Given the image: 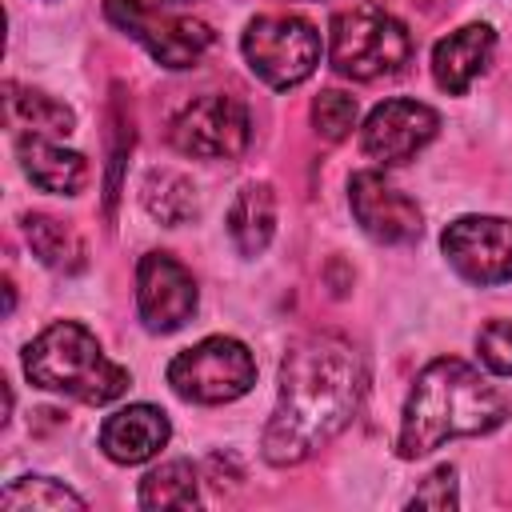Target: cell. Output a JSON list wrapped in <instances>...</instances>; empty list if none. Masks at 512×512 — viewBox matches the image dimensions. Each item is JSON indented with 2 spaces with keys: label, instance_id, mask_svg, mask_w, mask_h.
I'll use <instances>...</instances> for the list:
<instances>
[{
  "label": "cell",
  "instance_id": "ac0fdd59",
  "mask_svg": "<svg viewBox=\"0 0 512 512\" xmlns=\"http://www.w3.org/2000/svg\"><path fill=\"white\" fill-rule=\"evenodd\" d=\"M20 224H24L32 252L40 256V264H48L52 272H68V276L84 268V240L68 224H60L44 212H28Z\"/></svg>",
  "mask_w": 512,
  "mask_h": 512
},
{
  "label": "cell",
  "instance_id": "6da1fadb",
  "mask_svg": "<svg viewBox=\"0 0 512 512\" xmlns=\"http://www.w3.org/2000/svg\"><path fill=\"white\" fill-rule=\"evenodd\" d=\"M364 356L336 332H308L280 360L276 408L260 436V456L272 468H292L336 440L364 400Z\"/></svg>",
  "mask_w": 512,
  "mask_h": 512
},
{
  "label": "cell",
  "instance_id": "5b68a950",
  "mask_svg": "<svg viewBox=\"0 0 512 512\" xmlns=\"http://www.w3.org/2000/svg\"><path fill=\"white\" fill-rule=\"evenodd\" d=\"M240 52L252 76L276 92L304 84L320 64V32L296 12H264L244 24Z\"/></svg>",
  "mask_w": 512,
  "mask_h": 512
},
{
  "label": "cell",
  "instance_id": "8fae6325",
  "mask_svg": "<svg viewBox=\"0 0 512 512\" xmlns=\"http://www.w3.org/2000/svg\"><path fill=\"white\" fill-rule=\"evenodd\" d=\"M200 292L192 272L168 256V252H144L136 264V312L140 324L156 336H168L176 328H184L196 316Z\"/></svg>",
  "mask_w": 512,
  "mask_h": 512
},
{
  "label": "cell",
  "instance_id": "3957f363",
  "mask_svg": "<svg viewBox=\"0 0 512 512\" xmlns=\"http://www.w3.org/2000/svg\"><path fill=\"white\" fill-rule=\"evenodd\" d=\"M24 376L44 392H60L80 404H112L132 384L128 368L116 364L76 320H56L24 344Z\"/></svg>",
  "mask_w": 512,
  "mask_h": 512
},
{
  "label": "cell",
  "instance_id": "30bf717a",
  "mask_svg": "<svg viewBox=\"0 0 512 512\" xmlns=\"http://www.w3.org/2000/svg\"><path fill=\"white\" fill-rule=\"evenodd\" d=\"M440 132V116L436 108L420 104V100H404L392 96L384 104H376L360 128V148L368 160L384 164V168H400L408 160H416Z\"/></svg>",
  "mask_w": 512,
  "mask_h": 512
},
{
  "label": "cell",
  "instance_id": "2e32d148",
  "mask_svg": "<svg viewBox=\"0 0 512 512\" xmlns=\"http://www.w3.org/2000/svg\"><path fill=\"white\" fill-rule=\"evenodd\" d=\"M276 232V192L264 180H252L236 192L232 208H228V236L236 244L240 256H260L272 244Z\"/></svg>",
  "mask_w": 512,
  "mask_h": 512
},
{
  "label": "cell",
  "instance_id": "d6986e66",
  "mask_svg": "<svg viewBox=\"0 0 512 512\" xmlns=\"http://www.w3.org/2000/svg\"><path fill=\"white\" fill-rule=\"evenodd\" d=\"M136 504L156 512V508H192L200 504V472L192 468V460H168L160 468H152L140 480Z\"/></svg>",
  "mask_w": 512,
  "mask_h": 512
},
{
  "label": "cell",
  "instance_id": "603a6c76",
  "mask_svg": "<svg viewBox=\"0 0 512 512\" xmlns=\"http://www.w3.org/2000/svg\"><path fill=\"white\" fill-rule=\"evenodd\" d=\"M476 356L492 376H512V320H488L476 336Z\"/></svg>",
  "mask_w": 512,
  "mask_h": 512
},
{
  "label": "cell",
  "instance_id": "52a82bcc",
  "mask_svg": "<svg viewBox=\"0 0 512 512\" xmlns=\"http://www.w3.org/2000/svg\"><path fill=\"white\" fill-rule=\"evenodd\" d=\"M168 384L188 404H232L256 384V356L236 336H204L172 356Z\"/></svg>",
  "mask_w": 512,
  "mask_h": 512
},
{
  "label": "cell",
  "instance_id": "cb8c5ba5",
  "mask_svg": "<svg viewBox=\"0 0 512 512\" xmlns=\"http://www.w3.org/2000/svg\"><path fill=\"white\" fill-rule=\"evenodd\" d=\"M460 496H456V468L452 464H440L412 496H408V508H432V512H448L456 508Z\"/></svg>",
  "mask_w": 512,
  "mask_h": 512
},
{
  "label": "cell",
  "instance_id": "e0dca14e",
  "mask_svg": "<svg viewBox=\"0 0 512 512\" xmlns=\"http://www.w3.org/2000/svg\"><path fill=\"white\" fill-rule=\"evenodd\" d=\"M140 200H144L148 216H156V220L168 224V228L188 224V220H196V212H200V192H196V184H192L184 172H176V168H152V172L144 176Z\"/></svg>",
  "mask_w": 512,
  "mask_h": 512
},
{
  "label": "cell",
  "instance_id": "d4e9b609",
  "mask_svg": "<svg viewBox=\"0 0 512 512\" xmlns=\"http://www.w3.org/2000/svg\"><path fill=\"white\" fill-rule=\"evenodd\" d=\"M172 4H184V0H172Z\"/></svg>",
  "mask_w": 512,
  "mask_h": 512
},
{
  "label": "cell",
  "instance_id": "4fadbf2b",
  "mask_svg": "<svg viewBox=\"0 0 512 512\" xmlns=\"http://www.w3.org/2000/svg\"><path fill=\"white\" fill-rule=\"evenodd\" d=\"M168 436L172 424L156 404H128L100 424V452L112 464H144L168 444Z\"/></svg>",
  "mask_w": 512,
  "mask_h": 512
},
{
  "label": "cell",
  "instance_id": "5bb4252c",
  "mask_svg": "<svg viewBox=\"0 0 512 512\" xmlns=\"http://www.w3.org/2000/svg\"><path fill=\"white\" fill-rule=\"evenodd\" d=\"M492 52H496L492 24H484V20L460 24L456 32L436 40V48H432V76H436V84L444 92L464 96L472 88V80L492 64Z\"/></svg>",
  "mask_w": 512,
  "mask_h": 512
},
{
  "label": "cell",
  "instance_id": "9a60e30c",
  "mask_svg": "<svg viewBox=\"0 0 512 512\" xmlns=\"http://www.w3.org/2000/svg\"><path fill=\"white\" fill-rule=\"evenodd\" d=\"M16 160L40 192L76 196L88 184V160L64 144H56V136H40V132L16 136Z\"/></svg>",
  "mask_w": 512,
  "mask_h": 512
},
{
  "label": "cell",
  "instance_id": "277c9868",
  "mask_svg": "<svg viewBox=\"0 0 512 512\" xmlns=\"http://www.w3.org/2000/svg\"><path fill=\"white\" fill-rule=\"evenodd\" d=\"M412 32L384 4L340 8L328 24V60L344 80H380L408 64Z\"/></svg>",
  "mask_w": 512,
  "mask_h": 512
},
{
  "label": "cell",
  "instance_id": "7a4b0ae2",
  "mask_svg": "<svg viewBox=\"0 0 512 512\" xmlns=\"http://www.w3.org/2000/svg\"><path fill=\"white\" fill-rule=\"evenodd\" d=\"M508 396L468 360L436 356L412 380L400 412L396 456L420 460L456 436H484L508 420Z\"/></svg>",
  "mask_w": 512,
  "mask_h": 512
},
{
  "label": "cell",
  "instance_id": "7402d4cb",
  "mask_svg": "<svg viewBox=\"0 0 512 512\" xmlns=\"http://www.w3.org/2000/svg\"><path fill=\"white\" fill-rule=\"evenodd\" d=\"M356 116H360V108H356V96H348V92H340V88H324L316 100H312V124H316V132L324 136V140H344L352 128H356Z\"/></svg>",
  "mask_w": 512,
  "mask_h": 512
},
{
  "label": "cell",
  "instance_id": "9c48e42d",
  "mask_svg": "<svg viewBox=\"0 0 512 512\" xmlns=\"http://www.w3.org/2000/svg\"><path fill=\"white\" fill-rule=\"evenodd\" d=\"M440 248L448 256V264L468 280V284H508L512 280V220L508 216H456L444 236Z\"/></svg>",
  "mask_w": 512,
  "mask_h": 512
},
{
  "label": "cell",
  "instance_id": "8992f818",
  "mask_svg": "<svg viewBox=\"0 0 512 512\" xmlns=\"http://www.w3.org/2000/svg\"><path fill=\"white\" fill-rule=\"evenodd\" d=\"M104 16L172 72L200 64L216 44L212 28L188 12H176L172 0H104Z\"/></svg>",
  "mask_w": 512,
  "mask_h": 512
},
{
  "label": "cell",
  "instance_id": "7c38bea8",
  "mask_svg": "<svg viewBox=\"0 0 512 512\" xmlns=\"http://www.w3.org/2000/svg\"><path fill=\"white\" fill-rule=\"evenodd\" d=\"M348 208L356 224L376 240V244H412L424 232V212L420 204L400 192L384 172L364 168L352 172L348 180Z\"/></svg>",
  "mask_w": 512,
  "mask_h": 512
},
{
  "label": "cell",
  "instance_id": "ba28073f",
  "mask_svg": "<svg viewBox=\"0 0 512 512\" xmlns=\"http://www.w3.org/2000/svg\"><path fill=\"white\" fill-rule=\"evenodd\" d=\"M168 140L176 152L196 160H236L252 140L248 104L228 92H208L172 116Z\"/></svg>",
  "mask_w": 512,
  "mask_h": 512
},
{
  "label": "cell",
  "instance_id": "ffe728a7",
  "mask_svg": "<svg viewBox=\"0 0 512 512\" xmlns=\"http://www.w3.org/2000/svg\"><path fill=\"white\" fill-rule=\"evenodd\" d=\"M8 116L20 128L40 132V136H68L76 128V112L64 100L36 92V88H20V84H8Z\"/></svg>",
  "mask_w": 512,
  "mask_h": 512
},
{
  "label": "cell",
  "instance_id": "44dd1931",
  "mask_svg": "<svg viewBox=\"0 0 512 512\" xmlns=\"http://www.w3.org/2000/svg\"><path fill=\"white\" fill-rule=\"evenodd\" d=\"M0 508L4 512H64V508L84 512L88 500L52 476H16L0 492Z\"/></svg>",
  "mask_w": 512,
  "mask_h": 512
}]
</instances>
